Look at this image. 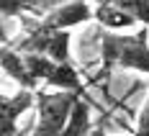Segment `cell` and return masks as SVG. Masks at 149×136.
Listing matches in <instances>:
<instances>
[{"mask_svg":"<svg viewBox=\"0 0 149 136\" xmlns=\"http://www.w3.org/2000/svg\"><path fill=\"white\" fill-rule=\"evenodd\" d=\"M111 69H131L139 75H149V31L136 33H100V75Z\"/></svg>","mask_w":149,"mask_h":136,"instance_id":"1","label":"cell"},{"mask_svg":"<svg viewBox=\"0 0 149 136\" xmlns=\"http://www.w3.org/2000/svg\"><path fill=\"white\" fill-rule=\"evenodd\" d=\"M80 98V92L36 90V126L31 136H62Z\"/></svg>","mask_w":149,"mask_h":136,"instance_id":"2","label":"cell"},{"mask_svg":"<svg viewBox=\"0 0 149 136\" xmlns=\"http://www.w3.org/2000/svg\"><path fill=\"white\" fill-rule=\"evenodd\" d=\"M90 21H95V5H90V0H72L41 18V23L49 31H72L74 26H82Z\"/></svg>","mask_w":149,"mask_h":136,"instance_id":"3","label":"cell"},{"mask_svg":"<svg viewBox=\"0 0 149 136\" xmlns=\"http://www.w3.org/2000/svg\"><path fill=\"white\" fill-rule=\"evenodd\" d=\"M0 67H3V72L10 77L21 90H33V92L39 90V82L31 77L29 67H26V59H23V54H21V51H15L13 46L3 44V49H0Z\"/></svg>","mask_w":149,"mask_h":136,"instance_id":"4","label":"cell"},{"mask_svg":"<svg viewBox=\"0 0 149 136\" xmlns=\"http://www.w3.org/2000/svg\"><path fill=\"white\" fill-rule=\"evenodd\" d=\"M36 108V92L33 90H18L15 95H5L3 98V136H15V121Z\"/></svg>","mask_w":149,"mask_h":136,"instance_id":"5","label":"cell"},{"mask_svg":"<svg viewBox=\"0 0 149 136\" xmlns=\"http://www.w3.org/2000/svg\"><path fill=\"white\" fill-rule=\"evenodd\" d=\"M95 21L103 26V31H123V28H134L139 26L131 13H126L123 8H118L113 0H105L95 5Z\"/></svg>","mask_w":149,"mask_h":136,"instance_id":"6","label":"cell"},{"mask_svg":"<svg viewBox=\"0 0 149 136\" xmlns=\"http://www.w3.org/2000/svg\"><path fill=\"white\" fill-rule=\"evenodd\" d=\"M46 87L52 90H62V92H80L85 95V85H82V77L74 69L72 64H57V69L52 72V77L44 82Z\"/></svg>","mask_w":149,"mask_h":136,"instance_id":"7","label":"cell"},{"mask_svg":"<svg viewBox=\"0 0 149 136\" xmlns=\"http://www.w3.org/2000/svg\"><path fill=\"white\" fill-rule=\"evenodd\" d=\"M62 136H93V116H90V103L85 98H80L74 103V110Z\"/></svg>","mask_w":149,"mask_h":136,"instance_id":"8","label":"cell"},{"mask_svg":"<svg viewBox=\"0 0 149 136\" xmlns=\"http://www.w3.org/2000/svg\"><path fill=\"white\" fill-rule=\"evenodd\" d=\"M70 46H72V33H70V31H52L44 54L52 57L57 64H72V51H70Z\"/></svg>","mask_w":149,"mask_h":136,"instance_id":"9","label":"cell"},{"mask_svg":"<svg viewBox=\"0 0 149 136\" xmlns=\"http://www.w3.org/2000/svg\"><path fill=\"white\" fill-rule=\"evenodd\" d=\"M23 59H26V67H29L31 77L39 85H44L46 80L52 77V72L57 69V62L52 57H46V54H23Z\"/></svg>","mask_w":149,"mask_h":136,"instance_id":"10","label":"cell"},{"mask_svg":"<svg viewBox=\"0 0 149 136\" xmlns=\"http://www.w3.org/2000/svg\"><path fill=\"white\" fill-rule=\"evenodd\" d=\"M118 8H123L126 13H131L139 21V26L149 28V0H113Z\"/></svg>","mask_w":149,"mask_h":136,"instance_id":"11","label":"cell"},{"mask_svg":"<svg viewBox=\"0 0 149 136\" xmlns=\"http://www.w3.org/2000/svg\"><path fill=\"white\" fill-rule=\"evenodd\" d=\"M3 15L5 18L33 15V0H3Z\"/></svg>","mask_w":149,"mask_h":136,"instance_id":"12","label":"cell"},{"mask_svg":"<svg viewBox=\"0 0 149 136\" xmlns=\"http://www.w3.org/2000/svg\"><path fill=\"white\" fill-rule=\"evenodd\" d=\"M131 136H149V95L141 105V110H139V116H136V128Z\"/></svg>","mask_w":149,"mask_h":136,"instance_id":"13","label":"cell"},{"mask_svg":"<svg viewBox=\"0 0 149 136\" xmlns=\"http://www.w3.org/2000/svg\"><path fill=\"white\" fill-rule=\"evenodd\" d=\"M93 136H111V134H103V131H93Z\"/></svg>","mask_w":149,"mask_h":136,"instance_id":"14","label":"cell"},{"mask_svg":"<svg viewBox=\"0 0 149 136\" xmlns=\"http://www.w3.org/2000/svg\"><path fill=\"white\" fill-rule=\"evenodd\" d=\"M98 3H105V0H95V5H98Z\"/></svg>","mask_w":149,"mask_h":136,"instance_id":"15","label":"cell"}]
</instances>
